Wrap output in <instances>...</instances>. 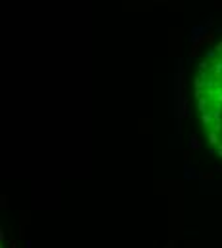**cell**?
<instances>
[{
    "label": "cell",
    "mask_w": 222,
    "mask_h": 248,
    "mask_svg": "<svg viewBox=\"0 0 222 248\" xmlns=\"http://www.w3.org/2000/svg\"><path fill=\"white\" fill-rule=\"evenodd\" d=\"M193 105L205 143L222 158V38L197 61Z\"/></svg>",
    "instance_id": "obj_1"
}]
</instances>
